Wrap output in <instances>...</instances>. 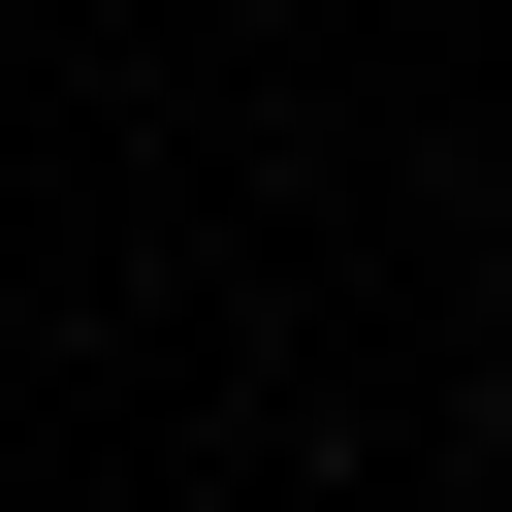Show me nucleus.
<instances>
[{"label": "nucleus", "mask_w": 512, "mask_h": 512, "mask_svg": "<svg viewBox=\"0 0 512 512\" xmlns=\"http://www.w3.org/2000/svg\"><path fill=\"white\" fill-rule=\"evenodd\" d=\"M480 448H512V384H480Z\"/></svg>", "instance_id": "obj_1"}]
</instances>
